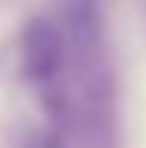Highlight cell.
<instances>
[{"label":"cell","instance_id":"obj_1","mask_svg":"<svg viewBox=\"0 0 146 148\" xmlns=\"http://www.w3.org/2000/svg\"><path fill=\"white\" fill-rule=\"evenodd\" d=\"M22 64L28 79L40 88H55L67 70V45L61 27L49 21H34L22 39Z\"/></svg>","mask_w":146,"mask_h":148},{"label":"cell","instance_id":"obj_2","mask_svg":"<svg viewBox=\"0 0 146 148\" xmlns=\"http://www.w3.org/2000/svg\"><path fill=\"white\" fill-rule=\"evenodd\" d=\"M28 148H64V142L55 139V136H34Z\"/></svg>","mask_w":146,"mask_h":148}]
</instances>
